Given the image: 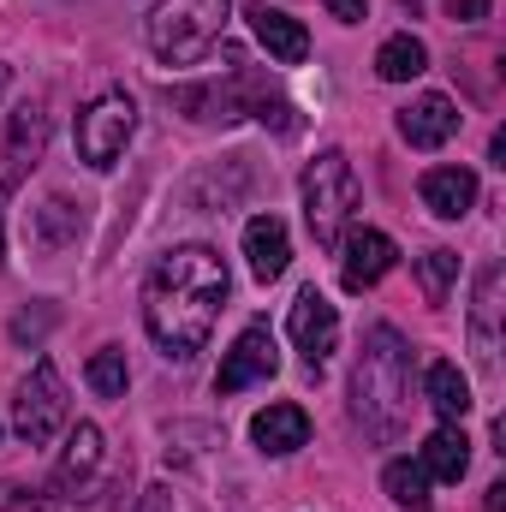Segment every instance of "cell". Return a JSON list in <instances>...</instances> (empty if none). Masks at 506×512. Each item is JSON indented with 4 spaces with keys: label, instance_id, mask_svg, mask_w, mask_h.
Here are the masks:
<instances>
[{
    "label": "cell",
    "instance_id": "1",
    "mask_svg": "<svg viewBox=\"0 0 506 512\" xmlns=\"http://www.w3.org/2000/svg\"><path fill=\"white\" fill-rule=\"evenodd\" d=\"M227 262L209 251V245H179L149 268V286H143V328L149 340L161 346V358L173 364H191L215 322H221V304H227Z\"/></svg>",
    "mask_w": 506,
    "mask_h": 512
},
{
    "label": "cell",
    "instance_id": "11",
    "mask_svg": "<svg viewBox=\"0 0 506 512\" xmlns=\"http://www.w3.org/2000/svg\"><path fill=\"white\" fill-rule=\"evenodd\" d=\"M251 441L262 447V453H274V459L298 453V447L310 441V417H304V405H292V399L262 405V411L251 417Z\"/></svg>",
    "mask_w": 506,
    "mask_h": 512
},
{
    "label": "cell",
    "instance_id": "18",
    "mask_svg": "<svg viewBox=\"0 0 506 512\" xmlns=\"http://www.w3.org/2000/svg\"><path fill=\"white\" fill-rule=\"evenodd\" d=\"M376 72H381V84H411V78H423V72H429V48H423L411 30H399V36H387V42H381Z\"/></svg>",
    "mask_w": 506,
    "mask_h": 512
},
{
    "label": "cell",
    "instance_id": "13",
    "mask_svg": "<svg viewBox=\"0 0 506 512\" xmlns=\"http://www.w3.org/2000/svg\"><path fill=\"white\" fill-rule=\"evenodd\" d=\"M417 191H423V209H429L435 221H459V215H471V203H477V173H471V167H429Z\"/></svg>",
    "mask_w": 506,
    "mask_h": 512
},
{
    "label": "cell",
    "instance_id": "14",
    "mask_svg": "<svg viewBox=\"0 0 506 512\" xmlns=\"http://www.w3.org/2000/svg\"><path fill=\"white\" fill-rule=\"evenodd\" d=\"M245 256H251V274L268 286V280H280L286 274V262H292V239H286V221L280 215H256L251 227H245Z\"/></svg>",
    "mask_w": 506,
    "mask_h": 512
},
{
    "label": "cell",
    "instance_id": "19",
    "mask_svg": "<svg viewBox=\"0 0 506 512\" xmlns=\"http://www.w3.org/2000/svg\"><path fill=\"white\" fill-rule=\"evenodd\" d=\"M96 465H102V429H96V423H78V429L66 435V459H60L54 483H60V489H78Z\"/></svg>",
    "mask_w": 506,
    "mask_h": 512
},
{
    "label": "cell",
    "instance_id": "16",
    "mask_svg": "<svg viewBox=\"0 0 506 512\" xmlns=\"http://www.w3.org/2000/svg\"><path fill=\"white\" fill-rule=\"evenodd\" d=\"M42 137H48V120H42V108H36V102H24V108L12 114V137H6V161H12V167L0 173L6 185H12L18 173H30V167H36V155H42Z\"/></svg>",
    "mask_w": 506,
    "mask_h": 512
},
{
    "label": "cell",
    "instance_id": "8",
    "mask_svg": "<svg viewBox=\"0 0 506 512\" xmlns=\"http://www.w3.org/2000/svg\"><path fill=\"white\" fill-rule=\"evenodd\" d=\"M274 370H280L274 334H268L262 322H251V328L233 340V352L221 358V370H215V393H239V387H251V382H268Z\"/></svg>",
    "mask_w": 506,
    "mask_h": 512
},
{
    "label": "cell",
    "instance_id": "6",
    "mask_svg": "<svg viewBox=\"0 0 506 512\" xmlns=\"http://www.w3.org/2000/svg\"><path fill=\"white\" fill-rule=\"evenodd\" d=\"M12 429H18L30 447H48V441L66 429V382H60V370H54L48 358H36L30 376H24V387H18V399H12Z\"/></svg>",
    "mask_w": 506,
    "mask_h": 512
},
{
    "label": "cell",
    "instance_id": "22",
    "mask_svg": "<svg viewBox=\"0 0 506 512\" xmlns=\"http://www.w3.org/2000/svg\"><path fill=\"white\" fill-rule=\"evenodd\" d=\"M495 292H501V268L489 262L477 280V310H471V334H477V358L495 364Z\"/></svg>",
    "mask_w": 506,
    "mask_h": 512
},
{
    "label": "cell",
    "instance_id": "21",
    "mask_svg": "<svg viewBox=\"0 0 506 512\" xmlns=\"http://www.w3.org/2000/svg\"><path fill=\"white\" fill-rule=\"evenodd\" d=\"M381 489H387L393 507H411V512H423L435 501V495H429V471H423L417 459H393V465L381 471Z\"/></svg>",
    "mask_w": 506,
    "mask_h": 512
},
{
    "label": "cell",
    "instance_id": "27",
    "mask_svg": "<svg viewBox=\"0 0 506 512\" xmlns=\"http://www.w3.org/2000/svg\"><path fill=\"white\" fill-rule=\"evenodd\" d=\"M137 512H167V495H161V489H149V495L137 501Z\"/></svg>",
    "mask_w": 506,
    "mask_h": 512
},
{
    "label": "cell",
    "instance_id": "15",
    "mask_svg": "<svg viewBox=\"0 0 506 512\" xmlns=\"http://www.w3.org/2000/svg\"><path fill=\"white\" fill-rule=\"evenodd\" d=\"M417 465L429 471V483H459V477L471 471V441H465V429H459V423H441V429L423 441Z\"/></svg>",
    "mask_w": 506,
    "mask_h": 512
},
{
    "label": "cell",
    "instance_id": "23",
    "mask_svg": "<svg viewBox=\"0 0 506 512\" xmlns=\"http://www.w3.org/2000/svg\"><path fill=\"white\" fill-rule=\"evenodd\" d=\"M84 382L96 387L102 399H120V393H126V382H131V370H126V352H120V346H102V352L90 358V370H84Z\"/></svg>",
    "mask_w": 506,
    "mask_h": 512
},
{
    "label": "cell",
    "instance_id": "3",
    "mask_svg": "<svg viewBox=\"0 0 506 512\" xmlns=\"http://www.w3.org/2000/svg\"><path fill=\"white\" fill-rule=\"evenodd\" d=\"M227 18H233V0H161L149 12L143 36H149V54L161 66H197L221 42Z\"/></svg>",
    "mask_w": 506,
    "mask_h": 512
},
{
    "label": "cell",
    "instance_id": "5",
    "mask_svg": "<svg viewBox=\"0 0 506 512\" xmlns=\"http://www.w3.org/2000/svg\"><path fill=\"white\" fill-rule=\"evenodd\" d=\"M131 131H137V102H131L126 90H102V96L78 114V161L96 167V173H108V167L126 155Z\"/></svg>",
    "mask_w": 506,
    "mask_h": 512
},
{
    "label": "cell",
    "instance_id": "2",
    "mask_svg": "<svg viewBox=\"0 0 506 512\" xmlns=\"http://www.w3.org/2000/svg\"><path fill=\"white\" fill-rule=\"evenodd\" d=\"M352 417L376 441L405 435V417H411V346L393 328H370V340H364V358L352 370Z\"/></svg>",
    "mask_w": 506,
    "mask_h": 512
},
{
    "label": "cell",
    "instance_id": "17",
    "mask_svg": "<svg viewBox=\"0 0 506 512\" xmlns=\"http://www.w3.org/2000/svg\"><path fill=\"white\" fill-rule=\"evenodd\" d=\"M423 399L435 405L441 423H459V417L471 411V382H465V370H459V364H429V376H423Z\"/></svg>",
    "mask_w": 506,
    "mask_h": 512
},
{
    "label": "cell",
    "instance_id": "25",
    "mask_svg": "<svg viewBox=\"0 0 506 512\" xmlns=\"http://www.w3.org/2000/svg\"><path fill=\"white\" fill-rule=\"evenodd\" d=\"M489 6H495V0H447V18L477 24V18H489Z\"/></svg>",
    "mask_w": 506,
    "mask_h": 512
},
{
    "label": "cell",
    "instance_id": "12",
    "mask_svg": "<svg viewBox=\"0 0 506 512\" xmlns=\"http://www.w3.org/2000/svg\"><path fill=\"white\" fill-rule=\"evenodd\" d=\"M453 131H459V108L447 102V96H417L405 114H399V137L411 143V149H441V143H453Z\"/></svg>",
    "mask_w": 506,
    "mask_h": 512
},
{
    "label": "cell",
    "instance_id": "9",
    "mask_svg": "<svg viewBox=\"0 0 506 512\" xmlns=\"http://www.w3.org/2000/svg\"><path fill=\"white\" fill-rule=\"evenodd\" d=\"M393 262H399V251H393L387 233H376V227H346V239H340V280H346V292H370Z\"/></svg>",
    "mask_w": 506,
    "mask_h": 512
},
{
    "label": "cell",
    "instance_id": "10",
    "mask_svg": "<svg viewBox=\"0 0 506 512\" xmlns=\"http://www.w3.org/2000/svg\"><path fill=\"white\" fill-rule=\"evenodd\" d=\"M245 18H251V36L268 48V60H274V66H304V60H310V30H304L298 18H286L280 6L256 0Z\"/></svg>",
    "mask_w": 506,
    "mask_h": 512
},
{
    "label": "cell",
    "instance_id": "24",
    "mask_svg": "<svg viewBox=\"0 0 506 512\" xmlns=\"http://www.w3.org/2000/svg\"><path fill=\"white\" fill-rule=\"evenodd\" d=\"M417 280H423V298H429V304H447V292H453V280H459V256L453 251L417 256Z\"/></svg>",
    "mask_w": 506,
    "mask_h": 512
},
{
    "label": "cell",
    "instance_id": "26",
    "mask_svg": "<svg viewBox=\"0 0 506 512\" xmlns=\"http://www.w3.org/2000/svg\"><path fill=\"white\" fill-rule=\"evenodd\" d=\"M328 12H334L340 24H364V0H328Z\"/></svg>",
    "mask_w": 506,
    "mask_h": 512
},
{
    "label": "cell",
    "instance_id": "29",
    "mask_svg": "<svg viewBox=\"0 0 506 512\" xmlns=\"http://www.w3.org/2000/svg\"><path fill=\"white\" fill-rule=\"evenodd\" d=\"M0 203H6V179H0ZM0 256H6V215H0Z\"/></svg>",
    "mask_w": 506,
    "mask_h": 512
},
{
    "label": "cell",
    "instance_id": "7",
    "mask_svg": "<svg viewBox=\"0 0 506 512\" xmlns=\"http://www.w3.org/2000/svg\"><path fill=\"white\" fill-rule=\"evenodd\" d=\"M286 328H292V346L304 352V364H310V370H322V364H328V352L340 346V310H334L316 286H304V292L292 298Z\"/></svg>",
    "mask_w": 506,
    "mask_h": 512
},
{
    "label": "cell",
    "instance_id": "30",
    "mask_svg": "<svg viewBox=\"0 0 506 512\" xmlns=\"http://www.w3.org/2000/svg\"><path fill=\"white\" fill-rule=\"evenodd\" d=\"M0 96H6V66H0Z\"/></svg>",
    "mask_w": 506,
    "mask_h": 512
},
{
    "label": "cell",
    "instance_id": "28",
    "mask_svg": "<svg viewBox=\"0 0 506 512\" xmlns=\"http://www.w3.org/2000/svg\"><path fill=\"white\" fill-rule=\"evenodd\" d=\"M489 512H506V483H489V501H483Z\"/></svg>",
    "mask_w": 506,
    "mask_h": 512
},
{
    "label": "cell",
    "instance_id": "4",
    "mask_svg": "<svg viewBox=\"0 0 506 512\" xmlns=\"http://www.w3.org/2000/svg\"><path fill=\"white\" fill-rule=\"evenodd\" d=\"M352 209H358V173L340 149H322L310 167H304V221H310V239L322 251H340L346 227H352Z\"/></svg>",
    "mask_w": 506,
    "mask_h": 512
},
{
    "label": "cell",
    "instance_id": "20",
    "mask_svg": "<svg viewBox=\"0 0 506 512\" xmlns=\"http://www.w3.org/2000/svg\"><path fill=\"white\" fill-rule=\"evenodd\" d=\"M30 233H36V245H42V251H66V245L84 233V215H78L66 197H48V203L36 209V227H30Z\"/></svg>",
    "mask_w": 506,
    "mask_h": 512
}]
</instances>
